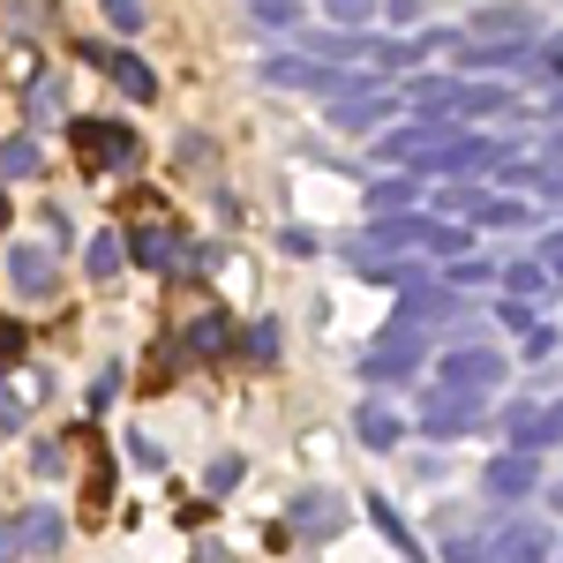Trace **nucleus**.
Masks as SVG:
<instances>
[{
    "label": "nucleus",
    "mask_w": 563,
    "mask_h": 563,
    "mask_svg": "<svg viewBox=\"0 0 563 563\" xmlns=\"http://www.w3.org/2000/svg\"><path fill=\"white\" fill-rule=\"evenodd\" d=\"M421 361H429L421 323H413V316H390V331H384L368 353H361V376H368V384H398V376H413Z\"/></svg>",
    "instance_id": "f257e3e1"
},
{
    "label": "nucleus",
    "mask_w": 563,
    "mask_h": 563,
    "mask_svg": "<svg viewBox=\"0 0 563 563\" xmlns=\"http://www.w3.org/2000/svg\"><path fill=\"white\" fill-rule=\"evenodd\" d=\"M481 421H488V390H466V384H435L429 398H421V435H474Z\"/></svg>",
    "instance_id": "f03ea898"
},
{
    "label": "nucleus",
    "mask_w": 563,
    "mask_h": 563,
    "mask_svg": "<svg viewBox=\"0 0 563 563\" xmlns=\"http://www.w3.org/2000/svg\"><path fill=\"white\" fill-rule=\"evenodd\" d=\"M121 249H129L143 271H196V249L180 241L166 218H143V211H135V218H129V233H121Z\"/></svg>",
    "instance_id": "7ed1b4c3"
},
{
    "label": "nucleus",
    "mask_w": 563,
    "mask_h": 563,
    "mask_svg": "<svg viewBox=\"0 0 563 563\" xmlns=\"http://www.w3.org/2000/svg\"><path fill=\"white\" fill-rule=\"evenodd\" d=\"M488 158H511V143L496 151L488 135H459V129H451L443 143H429V151L413 158V174H443V180H459V174H481Z\"/></svg>",
    "instance_id": "20e7f679"
},
{
    "label": "nucleus",
    "mask_w": 563,
    "mask_h": 563,
    "mask_svg": "<svg viewBox=\"0 0 563 563\" xmlns=\"http://www.w3.org/2000/svg\"><path fill=\"white\" fill-rule=\"evenodd\" d=\"M390 113H398V90H384L376 84V76H361V84L353 90H339V98H331V129H384Z\"/></svg>",
    "instance_id": "39448f33"
},
{
    "label": "nucleus",
    "mask_w": 563,
    "mask_h": 563,
    "mask_svg": "<svg viewBox=\"0 0 563 563\" xmlns=\"http://www.w3.org/2000/svg\"><path fill=\"white\" fill-rule=\"evenodd\" d=\"M68 143L90 166H135V129L129 121H68Z\"/></svg>",
    "instance_id": "423d86ee"
},
{
    "label": "nucleus",
    "mask_w": 563,
    "mask_h": 563,
    "mask_svg": "<svg viewBox=\"0 0 563 563\" xmlns=\"http://www.w3.org/2000/svg\"><path fill=\"white\" fill-rule=\"evenodd\" d=\"M435 384H466V390H496L504 384V353L496 346H443Z\"/></svg>",
    "instance_id": "0eeeda50"
},
{
    "label": "nucleus",
    "mask_w": 563,
    "mask_h": 563,
    "mask_svg": "<svg viewBox=\"0 0 563 563\" xmlns=\"http://www.w3.org/2000/svg\"><path fill=\"white\" fill-rule=\"evenodd\" d=\"M286 519H294L301 541H331V533L346 526V496H339V488H301V496L286 504Z\"/></svg>",
    "instance_id": "6e6552de"
},
{
    "label": "nucleus",
    "mask_w": 563,
    "mask_h": 563,
    "mask_svg": "<svg viewBox=\"0 0 563 563\" xmlns=\"http://www.w3.org/2000/svg\"><path fill=\"white\" fill-rule=\"evenodd\" d=\"M481 488H488L496 504H519L526 488H541V459H533L526 443H511L504 459H488V474H481Z\"/></svg>",
    "instance_id": "1a4fd4ad"
},
{
    "label": "nucleus",
    "mask_w": 563,
    "mask_h": 563,
    "mask_svg": "<svg viewBox=\"0 0 563 563\" xmlns=\"http://www.w3.org/2000/svg\"><path fill=\"white\" fill-rule=\"evenodd\" d=\"M8 286L23 294V301H45L60 278H53V249H38V241H15L8 249Z\"/></svg>",
    "instance_id": "9d476101"
},
{
    "label": "nucleus",
    "mask_w": 563,
    "mask_h": 563,
    "mask_svg": "<svg viewBox=\"0 0 563 563\" xmlns=\"http://www.w3.org/2000/svg\"><path fill=\"white\" fill-rule=\"evenodd\" d=\"M346 256H353V271H361L368 286H384V294H406V286H421V263H413V256H384V249H368V241H353Z\"/></svg>",
    "instance_id": "9b49d317"
},
{
    "label": "nucleus",
    "mask_w": 563,
    "mask_h": 563,
    "mask_svg": "<svg viewBox=\"0 0 563 563\" xmlns=\"http://www.w3.org/2000/svg\"><path fill=\"white\" fill-rule=\"evenodd\" d=\"M549 541L541 519H496V563H549Z\"/></svg>",
    "instance_id": "f8f14e48"
},
{
    "label": "nucleus",
    "mask_w": 563,
    "mask_h": 563,
    "mask_svg": "<svg viewBox=\"0 0 563 563\" xmlns=\"http://www.w3.org/2000/svg\"><path fill=\"white\" fill-rule=\"evenodd\" d=\"M84 60H98V68H106L113 84L129 90V98H158V76H151V68H143L135 53H106V45H84Z\"/></svg>",
    "instance_id": "ddd939ff"
},
{
    "label": "nucleus",
    "mask_w": 563,
    "mask_h": 563,
    "mask_svg": "<svg viewBox=\"0 0 563 563\" xmlns=\"http://www.w3.org/2000/svg\"><path fill=\"white\" fill-rule=\"evenodd\" d=\"M406 98H413L429 121H459V98H466V84H451V76H413V84H406Z\"/></svg>",
    "instance_id": "4468645a"
},
{
    "label": "nucleus",
    "mask_w": 563,
    "mask_h": 563,
    "mask_svg": "<svg viewBox=\"0 0 563 563\" xmlns=\"http://www.w3.org/2000/svg\"><path fill=\"white\" fill-rule=\"evenodd\" d=\"M398 316H413V323H451L459 316V286H406V308Z\"/></svg>",
    "instance_id": "2eb2a0df"
},
{
    "label": "nucleus",
    "mask_w": 563,
    "mask_h": 563,
    "mask_svg": "<svg viewBox=\"0 0 563 563\" xmlns=\"http://www.w3.org/2000/svg\"><path fill=\"white\" fill-rule=\"evenodd\" d=\"M225 346H233V323H225L218 308H203V316L180 331V353H196V361H211V353H225Z\"/></svg>",
    "instance_id": "dca6fc26"
},
{
    "label": "nucleus",
    "mask_w": 563,
    "mask_h": 563,
    "mask_svg": "<svg viewBox=\"0 0 563 563\" xmlns=\"http://www.w3.org/2000/svg\"><path fill=\"white\" fill-rule=\"evenodd\" d=\"M368 519H376V533H384V541H390V549H398L406 563H429V556H421V541H413V526L398 519V511H390L384 496H368Z\"/></svg>",
    "instance_id": "f3484780"
},
{
    "label": "nucleus",
    "mask_w": 563,
    "mask_h": 563,
    "mask_svg": "<svg viewBox=\"0 0 563 563\" xmlns=\"http://www.w3.org/2000/svg\"><path fill=\"white\" fill-rule=\"evenodd\" d=\"M353 435H361V443H368V451H390V443H398V413H390V406H376V398H368V406H361V413H353Z\"/></svg>",
    "instance_id": "a211bd4d"
},
{
    "label": "nucleus",
    "mask_w": 563,
    "mask_h": 563,
    "mask_svg": "<svg viewBox=\"0 0 563 563\" xmlns=\"http://www.w3.org/2000/svg\"><path fill=\"white\" fill-rule=\"evenodd\" d=\"M60 541H68V519H60V511H23V549H31V556H53V549H60Z\"/></svg>",
    "instance_id": "6ab92c4d"
},
{
    "label": "nucleus",
    "mask_w": 563,
    "mask_h": 563,
    "mask_svg": "<svg viewBox=\"0 0 563 563\" xmlns=\"http://www.w3.org/2000/svg\"><path fill=\"white\" fill-rule=\"evenodd\" d=\"M316 60H339V68H353V60H368V38H353V23L346 31H316V38H301Z\"/></svg>",
    "instance_id": "aec40b11"
},
{
    "label": "nucleus",
    "mask_w": 563,
    "mask_h": 563,
    "mask_svg": "<svg viewBox=\"0 0 563 563\" xmlns=\"http://www.w3.org/2000/svg\"><path fill=\"white\" fill-rule=\"evenodd\" d=\"M38 166V135H0V180H31Z\"/></svg>",
    "instance_id": "412c9836"
},
{
    "label": "nucleus",
    "mask_w": 563,
    "mask_h": 563,
    "mask_svg": "<svg viewBox=\"0 0 563 563\" xmlns=\"http://www.w3.org/2000/svg\"><path fill=\"white\" fill-rule=\"evenodd\" d=\"M413 203H421V180L413 174H384L368 188V211H413Z\"/></svg>",
    "instance_id": "4be33fe9"
},
{
    "label": "nucleus",
    "mask_w": 563,
    "mask_h": 563,
    "mask_svg": "<svg viewBox=\"0 0 563 563\" xmlns=\"http://www.w3.org/2000/svg\"><path fill=\"white\" fill-rule=\"evenodd\" d=\"M481 31H504V38H533V8H519V0H496V8H481Z\"/></svg>",
    "instance_id": "5701e85b"
},
{
    "label": "nucleus",
    "mask_w": 563,
    "mask_h": 563,
    "mask_svg": "<svg viewBox=\"0 0 563 563\" xmlns=\"http://www.w3.org/2000/svg\"><path fill=\"white\" fill-rule=\"evenodd\" d=\"M549 286H556V271H549V256H541V263H511V271H504V294H519V301H533V294H549Z\"/></svg>",
    "instance_id": "b1692460"
},
{
    "label": "nucleus",
    "mask_w": 563,
    "mask_h": 563,
    "mask_svg": "<svg viewBox=\"0 0 563 563\" xmlns=\"http://www.w3.org/2000/svg\"><path fill=\"white\" fill-rule=\"evenodd\" d=\"M121 256H129L121 233H98V241L84 249V271H90V278H121Z\"/></svg>",
    "instance_id": "393cba45"
},
{
    "label": "nucleus",
    "mask_w": 563,
    "mask_h": 563,
    "mask_svg": "<svg viewBox=\"0 0 563 563\" xmlns=\"http://www.w3.org/2000/svg\"><path fill=\"white\" fill-rule=\"evenodd\" d=\"M488 278H504V271L481 263V256H451L443 263V286H459V294H474V286H488Z\"/></svg>",
    "instance_id": "a878e982"
},
{
    "label": "nucleus",
    "mask_w": 563,
    "mask_h": 563,
    "mask_svg": "<svg viewBox=\"0 0 563 563\" xmlns=\"http://www.w3.org/2000/svg\"><path fill=\"white\" fill-rule=\"evenodd\" d=\"M241 353H249V361H263V368H271V361H278V323H271V316H256V323H249V331H241Z\"/></svg>",
    "instance_id": "bb28decb"
},
{
    "label": "nucleus",
    "mask_w": 563,
    "mask_h": 563,
    "mask_svg": "<svg viewBox=\"0 0 563 563\" xmlns=\"http://www.w3.org/2000/svg\"><path fill=\"white\" fill-rule=\"evenodd\" d=\"M435 263H451V256H466V225H443V218H429V241H421Z\"/></svg>",
    "instance_id": "cd10ccee"
},
{
    "label": "nucleus",
    "mask_w": 563,
    "mask_h": 563,
    "mask_svg": "<svg viewBox=\"0 0 563 563\" xmlns=\"http://www.w3.org/2000/svg\"><path fill=\"white\" fill-rule=\"evenodd\" d=\"M481 225H533V211L526 203H511V196H488V203H474Z\"/></svg>",
    "instance_id": "c85d7f7f"
},
{
    "label": "nucleus",
    "mask_w": 563,
    "mask_h": 563,
    "mask_svg": "<svg viewBox=\"0 0 563 563\" xmlns=\"http://www.w3.org/2000/svg\"><path fill=\"white\" fill-rule=\"evenodd\" d=\"M256 8V23H271V31H294L301 23V0H249Z\"/></svg>",
    "instance_id": "c756f323"
},
{
    "label": "nucleus",
    "mask_w": 563,
    "mask_h": 563,
    "mask_svg": "<svg viewBox=\"0 0 563 563\" xmlns=\"http://www.w3.org/2000/svg\"><path fill=\"white\" fill-rule=\"evenodd\" d=\"M549 443H563V398L533 421V429H526V451H549Z\"/></svg>",
    "instance_id": "7c9ffc66"
},
{
    "label": "nucleus",
    "mask_w": 563,
    "mask_h": 563,
    "mask_svg": "<svg viewBox=\"0 0 563 563\" xmlns=\"http://www.w3.org/2000/svg\"><path fill=\"white\" fill-rule=\"evenodd\" d=\"M496 106H511V90H504V84H474L466 98H459V113H496Z\"/></svg>",
    "instance_id": "2f4dec72"
},
{
    "label": "nucleus",
    "mask_w": 563,
    "mask_h": 563,
    "mask_svg": "<svg viewBox=\"0 0 563 563\" xmlns=\"http://www.w3.org/2000/svg\"><path fill=\"white\" fill-rule=\"evenodd\" d=\"M533 421H541V413H533V398H504V435H511V443H526Z\"/></svg>",
    "instance_id": "473e14b6"
},
{
    "label": "nucleus",
    "mask_w": 563,
    "mask_h": 563,
    "mask_svg": "<svg viewBox=\"0 0 563 563\" xmlns=\"http://www.w3.org/2000/svg\"><path fill=\"white\" fill-rule=\"evenodd\" d=\"M113 31H143V0H98Z\"/></svg>",
    "instance_id": "72a5a7b5"
},
{
    "label": "nucleus",
    "mask_w": 563,
    "mask_h": 563,
    "mask_svg": "<svg viewBox=\"0 0 563 563\" xmlns=\"http://www.w3.org/2000/svg\"><path fill=\"white\" fill-rule=\"evenodd\" d=\"M23 413H31V398H15V384L0 376V429H23Z\"/></svg>",
    "instance_id": "f704fd0d"
},
{
    "label": "nucleus",
    "mask_w": 563,
    "mask_h": 563,
    "mask_svg": "<svg viewBox=\"0 0 563 563\" xmlns=\"http://www.w3.org/2000/svg\"><path fill=\"white\" fill-rule=\"evenodd\" d=\"M323 15H331V23H368L376 0H323Z\"/></svg>",
    "instance_id": "c9c22d12"
},
{
    "label": "nucleus",
    "mask_w": 563,
    "mask_h": 563,
    "mask_svg": "<svg viewBox=\"0 0 563 563\" xmlns=\"http://www.w3.org/2000/svg\"><path fill=\"white\" fill-rule=\"evenodd\" d=\"M129 459H135V466H143V474H158V466H166V451H158V443H151V435H143V429L129 435Z\"/></svg>",
    "instance_id": "e433bc0d"
},
{
    "label": "nucleus",
    "mask_w": 563,
    "mask_h": 563,
    "mask_svg": "<svg viewBox=\"0 0 563 563\" xmlns=\"http://www.w3.org/2000/svg\"><path fill=\"white\" fill-rule=\"evenodd\" d=\"M556 346H563V331H549V323H533V331H526V361H549Z\"/></svg>",
    "instance_id": "4c0bfd02"
},
{
    "label": "nucleus",
    "mask_w": 563,
    "mask_h": 563,
    "mask_svg": "<svg viewBox=\"0 0 563 563\" xmlns=\"http://www.w3.org/2000/svg\"><path fill=\"white\" fill-rule=\"evenodd\" d=\"M31 466H38L45 481H60V474H68V451H60V443H38V451H31Z\"/></svg>",
    "instance_id": "58836bf2"
},
{
    "label": "nucleus",
    "mask_w": 563,
    "mask_h": 563,
    "mask_svg": "<svg viewBox=\"0 0 563 563\" xmlns=\"http://www.w3.org/2000/svg\"><path fill=\"white\" fill-rule=\"evenodd\" d=\"M496 323H504V331H519V339H526V331H533V308H526L519 294H511V301L496 308Z\"/></svg>",
    "instance_id": "ea45409f"
},
{
    "label": "nucleus",
    "mask_w": 563,
    "mask_h": 563,
    "mask_svg": "<svg viewBox=\"0 0 563 563\" xmlns=\"http://www.w3.org/2000/svg\"><path fill=\"white\" fill-rule=\"evenodd\" d=\"M60 113V84H31V121H53Z\"/></svg>",
    "instance_id": "a19ab883"
},
{
    "label": "nucleus",
    "mask_w": 563,
    "mask_h": 563,
    "mask_svg": "<svg viewBox=\"0 0 563 563\" xmlns=\"http://www.w3.org/2000/svg\"><path fill=\"white\" fill-rule=\"evenodd\" d=\"M8 361H23V323L0 316V368H8Z\"/></svg>",
    "instance_id": "79ce46f5"
},
{
    "label": "nucleus",
    "mask_w": 563,
    "mask_h": 563,
    "mask_svg": "<svg viewBox=\"0 0 563 563\" xmlns=\"http://www.w3.org/2000/svg\"><path fill=\"white\" fill-rule=\"evenodd\" d=\"M23 556V519H0V563Z\"/></svg>",
    "instance_id": "37998d69"
},
{
    "label": "nucleus",
    "mask_w": 563,
    "mask_h": 563,
    "mask_svg": "<svg viewBox=\"0 0 563 563\" xmlns=\"http://www.w3.org/2000/svg\"><path fill=\"white\" fill-rule=\"evenodd\" d=\"M241 474H249L241 459H218V466H211V488H218V496H225V488H241Z\"/></svg>",
    "instance_id": "c03bdc74"
},
{
    "label": "nucleus",
    "mask_w": 563,
    "mask_h": 563,
    "mask_svg": "<svg viewBox=\"0 0 563 563\" xmlns=\"http://www.w3.org/2000/svg\"><path fill=\"white\" fill-rule=\"evenodd\" d=\"M113 390H121V368H106V376L90 384V413H98V406H113Z\"/></svg>",
    "instance_id": "a18cd8bd"
},
{
    "label": "nucleus",
    "mask_w": 563,
    "mask_h": 563,
    "mask_svg": "<svg viewBox=\"0 0 563 563\" xmlns=\"http://www.w3.org/2000/svg\"><path fill=\"white\" fill-rule=\"evenodd\" d=\"M541 166H549V174H563V121L549 129V143H541Z\"/></svg>",
    "instance_id": "49530a36"
},
{
    "label": "nucleus",
    "mask_w": 563,
    "mask_h": 563,
    "mask_svg": "<svg viewBox=\"0 0 563 563\" xmlns=\"http://www.w3.org/2000/svg\"><path fill=\"white\" fill-rule=\"evenodd\" d=\"M549 271H556V286H563V233L549 241Z\"/></svg>",
    "instance_id": "de8ad7c7"
},
{
    "label": "nucleus",
    "mask_w": 563,
    "mask_h": 563,
    "mask_svg": "<svg viewBox=\"0 0 563 563\" xmlns=\"http://www.w3.org/2000/svg\"><path fill=\"white\" fill-rule=\"evenodd\" d=\"M549 511H556V519H563V481H549Z\"/></svg>",
    "instance_id": "09e8293b"
},
{
    "label": "nucleus",
    "mask_w": 563,
    "mask_h": 563,
    "mask_svg": "<svg viewBox=\"0 0 563 563\" xmlns=\"http://www.w3.org/2000/svg\"><path fill=\"white\" fill-rule=\"evenodd\" d=\"M549 113H556V121H563V90H556V98H549Z\"/></svg>",
    "instance_id": "8fccbe9b"
},
{
    "label": "nucleus",
    "mask_w": 563,
    "mask_h": 563,
    "mask_svg": "<svg viewBox=\"0 0 563 563\" xmlns=\"http://www.w3.org/2000/svg\"><path fill=\"white\" fill-rule=\"evenodd\" d=\"M0 233H8V196H0Z\"/></svg>",
    "instance_id": "3c124183"
}]
</instances>
